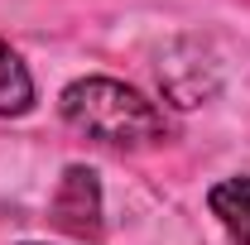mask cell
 Returning a JSON list of instances; mask_svg holds the SVG:
<instances>
[{
    "label": "cell",
    "mask_w": 250,
    "mask_h": 245,
    "mask_svg": "<svg viewBox=\"0 0 250 245\" xmlns=\"http://www.w3.org/2000/svg\"><path fill=\"white\" fill-rule=\"evenodd\" d=\"M58 116L72 130H82L96 144L111 149H154L173 135L164 106L149 101L140 87H125L121 77H77L58 92Z\"/></svg>",
    "instance_id": "6da1fadb"
},
{
    "label": "cell",
    "mask_w": 250,
    "mask_h": 245,
    "mask_svg": "<svg viewBox=\"0 0 250 245\" xmlns=\"http://www.w3.org/2000/svg\"><path fill=\"white\" fill-rule=\"evenodd\" d=\"M48 221L67 236H82V241L101 236V178H96V168H87V163L62 168L58 192L48 202Z\"/></svg>",
    "instance_id": "7a4b0ae2"
},
{
    "label": "cell",
    "mask_w": 250,
    "mask_h": 245,
    "mask_svg": "<svg viewBox=\"0 0 250 245\" xmlns=\"http://www.w3.org/2000/svg\"><path fill=\"white\" fill-rule=\"evenodd\" d=\"M207 212L221 221L231 245H250V178L236 173V178L212 183L207 187Z\"/></svg>",
    "instance_id": "3957f363"
},
{
    "label": "cell",
    "mask_w": 250,
    "mask_h": 245,
    "mask_svg": "<svg viewBox=\"0 0 250 245\" xmlns=\"http://www.w3.org/2000/svg\"><path fill=\"white\" fill-rule=\"evenodd\" d=\"M34 111V77L29 62L0 39V116H29Z\"/></svg>",
    "instance_id": "277c9868"
},
{
    "label": "cell",
    "mask_w": 250,
    "mask_h": 245,
    "mask_svg": "<svg viewBox=\"0 0 250 245\" xmlns=\"http://www.w3.org/2000/svg\"><path fill=\"white\" fill-rule=\"evenodd\" d=\"M24 245H39V241H24Z\"/></svg>",
    "instance_id": "5b68a950"
}]
</instances>
